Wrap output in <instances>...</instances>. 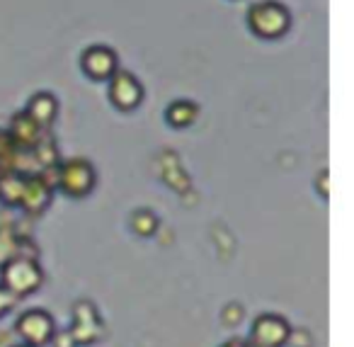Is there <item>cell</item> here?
<instances>
[{
    "instance_id": "obj_2",
    "label": "cell",
    "mask_w": 354,
    "mask_h": 347,
    "mask_svg": "<svg viewBox=\"0 0 354 347\" xmlns=\"http://www.w3.org/2000/svg\"><path fill=\"white\" fill-rule=\"evenodd\" d=\"M138 95H141V90H138V85L133 83L129 75H119V78L114 80L112 98L117 105H122V107H131V105L138 103Z\"/></svg>"
},
{
    "instance_id": "obj_3",
    "label": "cell",
    "mask_w": 354,
    "mask_h": 347,
    "mask_svg": "<svg viewBox=\"0 0 354 347\" xmlns=\"http://www.w3.org/2000/svg\"><path fill=\"white\" fill-rule=\"evenodd\" d=\"M85 69H88L95 78H102V75H107L109 71L114 69L112 54H109L107 49H90L88 54H85Z\"/></svg>"
},
{
    "instance_id": "obj_1",
    "label": "cell",
    "mask_w": 354,
    "mask_h": 347,
    "mask_svg": "<svg viewBox=\"0 0 354 347\" xmlns=\"http://www.w3.org/2000/svg\"><path fill=\"white\" fill-rule=\"evenodd\" d=\"M252 27L262 35H279L286 27V12L279 6H260L252 10Z\"/></svg>"
}]
</instances>
